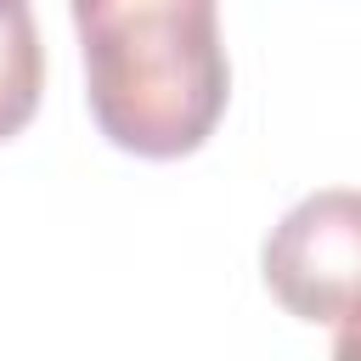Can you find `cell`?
I'll return each instance as SVG.
<instances>
[{"mask_svg":"<svg viewBox=\"0 0 361 361\" xmlns=\"http://www.w3.org/2000/svg\"><path fill=\"white\" fill-rule=\"evenodd\" d=\"M96 130L135 158L197 152L231 96L214 0H68Z\"/></svg>","mask_w":361,"mask_h":361,"instance_id":"cell-1","label":"cell"},{"mask_svg":"<svg viewBox=\"0 0 361 361\" xmlns=\"http://www.w3.org/2000/svg\"><path fill=\"white\" fill-rule=\"evenodd\" d=\"M259 271L271 299L299 322L361 316V192L327 186L299 197L271 226Z\"/></svg>","mask_w":361,"mask_h":361,"instance_id":"cell-2","label":"cell"},{"mask_svg":"<svg viewBox=\"0 0 361 361\" xmlns=\"http://www.w3.org/2000/svg\"><path fill=\"white\" fill-rule=\"evenodd\" d=\"M45 90V45L28 0H0V141L23 135L39 113Z\"/></svg>","mask_w":361,"mask_h":361,"instance_id":"cell-3","label":"cell"},{"mask_svg":"<svg viewBox=\"0 0 361 361\" xmlns=\"http://www.w3.org/2000/svg\"><path fill=\"white\" fill-rule=\"evenodd\" d=\"M333 361H361V316L338 322V338H333Z\"/></svg>","mask_w":361,"mask_h":361,"instance_id":"cell-4","label":"cell"}]
</instances>
